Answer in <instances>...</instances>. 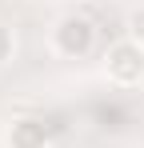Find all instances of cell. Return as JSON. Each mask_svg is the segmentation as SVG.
<instances>
[{
	"instance_id": "cell-4",
	"label": "cell",
	"mask_w": 144,
	"mask_h": 148,
	"mask_svg": "<svg viewBox=\"0 0 144 148\" xmlns=\"http://www.w3.org/2000/svg\"><path fill=\"white\" fill-rule=\"evenodd\" d=\"M128 36L144 48V4H136V8L128 12Z\"/></svg>"
},
{
	"instance_id": "cell-2",
	"label": "cell",
	"mask_w": 144,
	"mask_h": 148,
	"mask_svg": "<svg viewBox=\"0 0 144 148\" xmlns=\"http://www.w3.org/2000/svg\"><path fill=\"white\" fill-rule=\"evenodd\" d=\"M92 44H96V24L80 12H68L52 28V48L60 56H84V52H92Z\"/></svg>"
},
{
	"instance_id": "cell-1",
	"label": "cell",
	"mask_w": 144,
	"mask_h": 148,
	"mask_svg": "<svg viewBox=\"0 0 144 148\" xmlns=\"http://www.w3.org/2000/svg\"><path fill=\"white\" fill-rule=\"evenodd\" d=\"M104 72H108V80L120 84V88L140 84V80H144V48L132 40V36L116 40L112 48L104 52Z\"/></svg>"
},
{
	"instance_id": "cell-5",
	"label": "cell",
	"mask_w": 144,
	"mask_h": 148,
	"mask_svg": "<svg viewBox=\"0 0 144 148\" xmlns=\"http://www.w3.org/2000/svg\"><path fill=\"white\" fill-rule=\"evenodd\" d=\"M8 56H12V32H8V28H0V64H4Z\"/></svg>"
},
{
	"instance_id": "cell-3",
	"label": "cell",
	"mask_w": 144,
	"mask_h": 148,
	"mask_svg": "<svg viewBox=\"0 0 144 148\" xmlns=\"http://www.w3.org/2000/svg\"><path fill=\"white\" fill-rule=\"evenodd\" d=\"M48 144V128L44 120H32V116H24L8 128V148H44Z\"/></svg>"
}]
</instances>
